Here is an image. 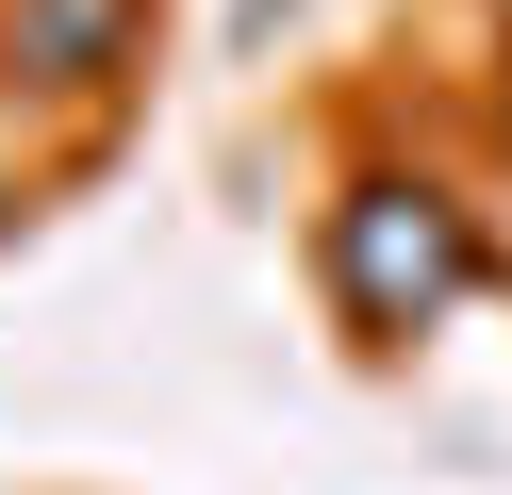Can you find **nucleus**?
I'll use <instances>...</instances> for the list:
<instances>
[{
    "instance_id": "1",
    "label": "nucleus",
    "mask_w": 512,
    "mask_h": 495,
    "mask_svg": "<svg viewBox=\"0 0 512 495\" xmlns=\"http://www.w3.org/2000/svg\"><path fill=\"white\" fill-rule=\"evenodd\" d=\"M314 264H331V314L364 330V347H397V330H430L446 297L479 281V231H463V198H430V182H347L331 231H314Z\"/></svg>"
},
{
    "instance_id": "2",
    "label": "nucleus",
    "mask_w": 512,
    "mask_h": 495,
    "mask_svg": "<svg viewBox=\"0 0 512 495\" xmlns=\"http://www.w3.org/2000/svg\"><path fill=\"white\" fill-rule=\"evenodd\" d=\"M133 50H149V0H0V66H17V83H50V99L116 83Z\"/></svg>"
},
{
    "instance_id": "3",
    "label": "nucleus",
    "mask_w": 512,
    "mask_h": 495,
    "mask_svg": "<svg viewBox=\"0 0 512 495\" xmlns=\"http://www.w3.org/2000/svg\"><path fill=\"white\" fill-rule=\"evenodd\" d=\"M281 17H298V0H232V50H265V33H281Z\"/></svg>"
}]
</instances>
